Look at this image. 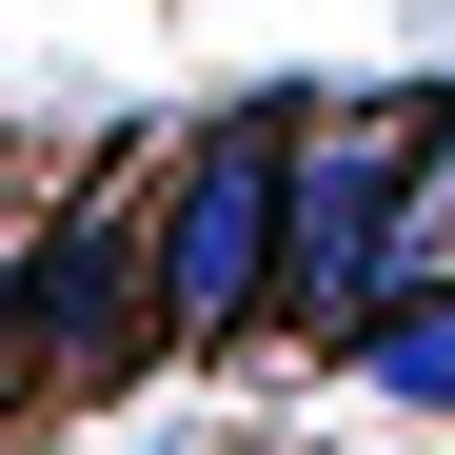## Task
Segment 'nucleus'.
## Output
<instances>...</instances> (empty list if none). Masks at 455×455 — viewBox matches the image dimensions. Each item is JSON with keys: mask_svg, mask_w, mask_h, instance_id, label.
<instances>
[{"mask_svg": "<svg viewBox=\"0 0 455 455\" xmlns=\"http://www.w3.org/2000/svg\"><path fill=\"white\" fill-rule=\"evenodd\" d=\"M396 198H416V100L297 119V277H277V337L356 356L376 317H396Z\"/></svg>", "mask_w": 455, "mask_h": 455, "instance_id": "nucleus-2", "label": "nucleus"}, {"mask_svg": "<svg viewBox=\"0 0 455 455\" xmlns=\"http://www.w3.org/2000/svg\"><path fill=\"white\" fill-rule=\"evenodd\" d=\"M20 337H40L60 376L159 356V198H80V218H40V258H20Z\"/></svg>", "mask_w": 455, "mask_h": 455, "instance_id": "nucleus-3", "label": "nucleus"}, {"mask_svg": "<svg viewBox=\"0 0 455 455\" xmlns=\"http://www.w3.org/2000/svg\"><path fill=\"white\" fill-rule=\"evenodd\" d=\"M297 277V119H198L159 179V356H258Z\"/></svg>", "mask_w": 455, "mask_h": 455, "instance_id": "nucleus-1", "label": "nucleus"}, {"mask_svg": "<svg viewBox=\"0 0 455 455\" xmlns=\"http://www.w3.org/2000/svg\"><path fill=\"white\" fill-rule=\"evenodd\" d=\"M356 376H376L396 416H455V277H435V297H396V317L356 337Z\"/></svg>", "mask_w": 455, "mask_h": 455, "instance_id": "nucleus-4", "label": "nucleus"}]
</instances>
